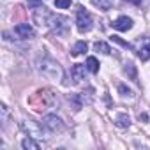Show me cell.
<instances>
[{
    "label": "cell",
    "mask_w": 150,
    "mask_h": 150,
    "mask_svg": "<svg viewBox=\"0 0 150 150\" xmlns=\"http://www.w3.org/2000/svg\"><path fill=\"white\" fill-rule=\"evenodd\" d=\"M34 110L41 111V110H46V108H53L57 104V94L51 90V88H41L35 92V96L30 99Z\"/></svg>",
    "instance_id": "1"
},
{
    "label": "cell",
    "mask_w": 150,
    "mask_h": 150,
    "mask_svg": "<svg viewBox=\"0 0 150 150\" xmlns=\"http://www.w3.org/2000/svg\"><path fill=\"white\" fill-rule=\"evenodd\" d=\"M37 69L44 74L46 78H51V80H62L64 78V71L60 67V64L50 57H42L37 60Z\"/></svg>",
    "instance_id": "2"
},
{
    "label": "cell",
    "mask_w": 150,
    "mask_h": 150,
    "mask_svg": "<svg viewBox=\"0 0 150 150\" xmlns=\"http://www.w3.org/2000/svg\"><path fill=\"white\" fill-rule=\"evenodd\" d=\"M76 27H78V30H80L81 34L90 32V30H92V27H94L92 16H90L83 7H80V11H78V16H76Z\"/></svg>",
    "instance_id": "3"
},
{
    "label": "cell",
    "mask_w": 150,
    "mask_h": 150,
    "mask_svg": "<svg viewBox=\"0 0 150 150\" xmlns=\"http://www.w3.org/2000/svg\"><path fill=\"white\" fill-rule=\"evenodd\" d=\"M42 125H44L48 131H51V132H60V131L65 129L62 118L57 117V115H46V117L42 118Z\"/></svg>",
    "instance_id": "4"
},
{
    "label": "cell",
    "mask_w": 150,
    "mask_h": 150,
    "mask_svg": "<svg viewBox=\"0 0 150 150\" xmlns=\"http://www.w3.org/2000/svg\"><path fill=\"white\" fill-rule=\"evenodd\" d=\"M48 27H50L55 34H64V32L67 30V18H65V16H60V14H57V16L51 14Z\"/></svg>",
    "instance_id": "5"
},
{
    "label": "cell",
    "mask_w": 150,
    "mask_h": 150,
    "mask_svg": "<svg viewBox=\"0 0 150 150\" xmlns=\"http://www.w3.org/2000/svg\"><path fill=\"white\" fill-rule=\"evenodd\" d=\"M50 18H51V13H50L44 6L35 7V11H34V21H35V23H39L41 27H42V25H48V23H50Z\"/></svg>",
    "instance_id": "6"
},
{
    "label": "cell",
    "mask_w": 150,
    "mask_h": 150,
    "mask_svg": "<svg viewBox=\"0 0 150 150\" xmlns=\"http://www.w3.org/2000/svg\"><path fill=\"white\" fill-rule=\"evenodd\" d=\"M111 25H113V28L118 30V32H127V30L132 28V20H131L129 16H118Z\"/></svg>",
    "instance_id": "7"
},
{
    "label": "cell",
    "mask_w": 150,
    "mask_h": 150,
    "mask_svg": "<svg viewBox=\"0 0 150 150\" xmlns=\"http://www.w3.org/2000/svg\"><path fill=\"white\" fill-rule=\"evenodd\" d=\"M14 32H16V35H18L20 39H30V37L35 35L34 28H32L28 23H18V25L14 27Z\"/></svg>",
    "instance_id": "8"
},
{
    "label": "cell",
    "mask_w": 150,
    "mask_h": 150,
    "mask_svg": "<svg viewBox=\"0 0 150 150\" xmlns=\"http://www.w3.org/2000/svg\"><path fill=\"white\" fill-rule=\"evenodd\" d=\"M138 57L143 62H146L150 58V37H143L141 39V46L138 48Z\"/></svg>",
    "instance_id": "9"
},
{
    "label": "cell",
    "mask_w": 150,
    "mask_h": 150,
    "mask_svg": "<svg viewBox=\"0 0 150 150\" xmlns=\"http://www.w3.org/2000/svg\"><path fill=\"white\" fill-rule=\"evenodd\" d=\"M85 67L87 65H81V64H74L72 65L71 74H72V78H74V81H76V83H80L83 80V76H85Z\"/></svg>",
    "instance_id": "10"
},
{
    "label": "cell",
    "mask_w": 150,
    "mask_h": 150,
    "mask_svg": "<svg viewBox=\"0 0 150 150\" xmlns=\"http://www.w3.org/2000/svg\"><path fill=\"white\" fill-rule=\"evenodd\" d=\"M87 50H88V44H87L85 41H78L76 44L72 46V50H71V55H72V57H78V55H83Z\"/></svg>",
    "instance_id": "11"
},
{
    "label": "cell",
    "mask_w": 150,
    "mask_h": 150,
    "mask_svg": "<svg viewBox=\"0 0 150 150\" xmlns=\"http://www.w3.org/2000/svg\"><path fill=\"white\" fill-rule=\"evenodd\" d=\"M20 125H21V129H25L27 132L30 131V132H32V138H34V136H37V134H39V131H41V129H39V127L32 122V120H23Z\"/></svg>",
    "instance_id": "12"
},
{
    "label": "cell",
    "mask_w": 150,
    "mask_h": 150,
    "mask_svg": "<svg viewBox=\"0 0 150 150\" xmlns=\"http://www.w3.org/2000/svg\"><path fill=\"white\" fill-rule=\"evenodd\" d=\"M92 4L96 7H99L101 11H110L115 4V0H92Z\"/></svg>",
    "instance_id": "13"
},
{
    "label": "cell",
    "mask_w": 150,
    "mask_h": 150,
    "mask_svg": "<svg viewBox=\"0 0 150 150\" xmlns=\"http://www.w3.org/2000/svg\"><path fill=\"white\" fill-rule=\"evenodd\" d=\"M21 146H23L25 150H39V148H41V145H39L37 141H34L32 136H27V138L21 141Z\"/></svg>",
    "instance_id": "14"
},
{
    "label": "cell",
    "mask_w": 150,
    "mask_h": 150,
    "mask_svg": "<svg viewBox=\"0 0 150 150\" xmlns=\"http://www.w3.org/2000/svg\"><path fill=\"white\" fill-rule=\"evenodd\" d=\"M87 69H88L92 74L99 72V62H97L96 57H88V58H87Z\"/></svg>",
    "instance_id": "15"
},
{
    "label": "cell",
    "mask_w": 150,
    "mask_h": 150,
    "mask_svg": "<svg viewBox=\"0 0 150 150\" xmlns=\"http://www.w3.org/2000/svg\"><path fill=\"white\" fill-rule=\"evenodd\" d=\"M115 124H117L118 127H129V125H131V118H129V115L122 113V115H118V117L115 118Z\"/></svg>",
    "instance_id": "16"
},
{
    "label": "cell",
    "mask_w": 150,
    "mask_h": 150,
    "mask_svg": "<svg viewBox=\"0 0 150 150\" xmlns=\"http://www.w3.org/2000/svg\"><path fill=\"white\" fill-rule=\"evenodd\" d=\"M94 48H96V51H101L103 55H110V53H111V48H110L106 42H103V41H97V42L94 44Z\"/></svg>",
    "instance_id": "17"
},
{
    "label": "cell",
    "mask_w": 150,
    "mask_h": 150,
    "mask_svg": "<svg viewBox=\"0 0 150 150\" xmlns=\"http://www.w3.org/2000/svg\"><path fill=\"white\" fill-rule=\"evenodd\" d=\"M111 41H113V42H117V44H120V46H124V48H127V50H132V44H129L127 41L120 39L118 35H111Z\"/></svg>",
    "instance_id": "18"
},
{
    "label": "cell",
    "mask_w": 150,
    "mask_h": 150,
    "mask_svg": "<svg viewBox=\"0 0 150 150\" xmlns=\"http://www.w3.org/2000/svg\"><path fill=\"white\" fill-rule=\"evenodd\" d=\"M55 6L57 9H67L71 7V0H55Z\"/></svg>",
    "instance_id": "19"
},
{
    "label": "cell",
    "mask_w": 150,
    "mask_h": 150,
    "mask_svg": "<svg viewBox=\"0 0 150 150\" xmlns=\"http://www.w3.org/2000/svg\"><path fill=\"white\" fill-rule=\"evenodd\" d=\"M118 92H120L122 96H132V92H131V88H127L125 85H118Z\"/></svg>",
    "instance_id": "20"
},
{
    "label": "cell",
    "mask_w": 150,
    "mask_h": 150,
    "mask_svg": "<svg viewBox=\"0 0 150 150\" xmlns=\"http://www.w3.org/2000/svg\"><path fill=\"white\" fill-rule=\"evenodd\" d=\"M124 71H129V72H131V78L136 80V71H134V65H132V64H125V69H124Z\"/></svg>",
    "instance_id": "21"
},
{
    "label": "cell",
    "mask_w": 150,
    "mask_h": 150,
    "mask_svg": "<svg viewBox=\"0 0 150 150\" xmlns=\"http://www.w3.org/2000/svg\"><path fill=\"white\" fill-rule=\"evenodd\" d=\"M42 4V0H28V6L30 7H39Z\"/></svg>",
    "instance_id": "22"
},
{
    "label": "cell",
    "mask_w": 150,
    "mask_h": 150,
    "mask_svg": "<svg viewBox=\"0 0 150 150\" xmlns=\"http://www.w3.org/2000/svg\"><path fill=\"white\" fill-rule=\"evenodd\" d=\"M139 120H141V122H148V115H146V113H141V115H139Z\"/></svg>",
    "instance_id": "23"
}]
</instances>
